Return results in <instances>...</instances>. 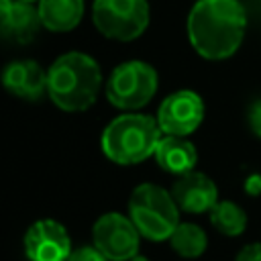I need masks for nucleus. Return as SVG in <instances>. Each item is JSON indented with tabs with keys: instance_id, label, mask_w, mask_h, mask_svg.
<instances>
[{
	"instance_id": "f257e3e1",
	"label": "nucleus",
	"mask_w": 261,
	"mask_h": 261,
	"mask_svg": "<svg viewBox=\"0 0 261 261\" xmlns=\"http://www.w3.org/2000/svg\"><path fill=\"white\" fill-rule=\"evenodd\" d=\"M186 27L190 45L200 57L222 61L241 47L247 12L239 0H198L188 14Z\"/></svg>"
},
{
	"instance_id": "f03ea898",
	"label": "nucleus",
	"mask_w": 261,
	"mask_h": 261,
	"mask_svg": "<svg viewBox=\"0 0 261 261\" xmlns=\"http://www.w3.org/2000/svg\"><path fill=\"white\" fill-rule=\"evenodd\" d=\"M102 88V71L94 57L82 51L59 55L47 69V94L65 112L88 110Z\"/></svg>"
},
{
	"instance_id": "7ed1b4c3",
	"label": "nucleus",
	"mask_w": 261,
	"mask_h": 261,
	"mask_svg": "<svg viewBox=\"0 0 261 261\" xmlns=\"http://www.w3.org/2000/svg\"><path fill=\"white\" fill-rule=\"evenodd\" d=\"M163 137L157 118L141 112H126L112 118L100 137L104 155L116 165H137L155 155Z\"/></svg>"
},
{
	"instance_id": "20e7f679",
	"label": "nucleus",
	"mask_w": 261,
	"mask_h": 261,
	"mask_svg": "<svg viewBox=\"0 0 261 261\" xmlns=\"http://www.w3.org/2000/svg\"><path fill=\"white\" fill-rule=\"evenodd\" d=\"M128 216L141 237L153 243L169 241L179 224V206L171 192L157 184H139L128 198Z\"/></svg>"
},
{
	"instance_id": "39448f33",
	"label": "nucleus",
	"mask_w": 261,
	"mask_h": 261,
	"mask_svg": "<svg viewBox=\"0 0 261 261\" xmlns=\"http://www.w3.org/2000/svg\"><path fill=\"white\" fill-rule=\"evenodd\" d=\"M159 77L153 65L141 59L122 61L106 80V98L118 110L135 112L157 94Z\"/></svg>"
},
{
	"instance_id": "423d86ee",
	"label": "nucleus",
	"mask_w": 261,
	"mask_h": 261,
	"mask_svg": "<svg viewBox=\"0 0 261 261\" xmlns=\"http://www.w3.org/2000/svg\"><path fill=\"white\" fill-rule=\"evenodd\" d=\"M151 20V8L147 0H94L92 22L100 35L112 41L139 39Z\"/></svg>"
},
{
	"instance_id": "0eeeda50",
	"label": "nucleus",
	"mask_w": 261,
	"mask_h": 261,
	"mask_svg": "<svg viewBox=\"0 0 261 261\" xmlns=\"http://www.w3.org/2000/svg\"><path fill=\"white\" fill-rule=\"evenodd\" d=\"M141 239L130 216L120 212H106L92 226V243L108 261H128L139 255Z\"/></svg>"
},
{
	"instance_id": "6e6552de",
	"label": "nucleus",
	"mask_w": 261,
	"mask_h": 261,
	"mask_svg": "<svg viewBox=\"0 0 261 261\" xmlns=\"http://www.w3.org/2000/svg\"><path fill=\"white\" fill-rule=\"evenodd\" d=\"M155 118L163 135L190 137L204 120V102L194 90H175L161 100Z\"/></svg>"
},
{
	"instance_id": "1a4fd4ad",
	"label": "nucleus",
	"mask_w": 261,
	"mask_h": 261,
	"mask_svg": "<svg viewBox=\"0 0 261 261\" xmlns=\"http://www.w3.org/2000/svg\"><path fill=\"white\" fill-rule=\"evenodd\" d=\"M22 245L29 261H67L73 251L67 228L53 218L33 222L24 232Z\"/></svg>"
},
{
	"instance_id": "9d476101",
	"label": "nucleus",
	"mask_w": 261,
	"mask_h": 261,
	"mask_svg": "<svg viewBox=\"0 0 261 261\" xmlns=\"http://www.w3.org/2000/svg\"><path fill=\"white\" fill-rule=\"evenodd\" d=\"M171 196L179 210L188 214H202L210 212L218 202V188L216 184L202 171H188L177 175L171 186Z\"/></svg>"
},
{
	"instance_id": "9b49d317",
	"label": "nucleus",
	"mask_w": 261,
	"mask_h": 261,
	"mask_svg": "<svg viewBox=\"0 0 261 261\" xmlns=\"http://www.w3.org/2000/svg\"><path fill=\"white\" fill-rule=\"evenodd\" d=\"M43 22L37 4L22 0H0V31L4 39L27 45L37 37Z\"/></svg>"
},
{
	"instance_id": "f8f14e48",
	"label": "nucleus",
	"mask_w": 261,
	"mask_h": 261,
	"mask_svg": "<svg viewBox=\"0 0 261 261\" xmlns=\"http://www.w3.org/2000/svg\"><path fill=\"white\" fill-rule=\"evenodd\" d=\"M2 84L8 94L37 102L47 94V71L33 59H16L4 67Z\"/></svg>"
},
{
	"instance_id": "ddd939ff",
	"label": "nucleus",
	"mask_w": 261,
	"mask_h": 261,
	"mask_svg": "<svg viewBox=\"0 0 261 261\" xmlns=\"http://www.w3.org/2000/svg\"><path fill=\"white\" fill-rule=\"evenodd\" d=\"M153 157L161 169L173 175H184L188 171H194L198 163V151L194 143L188 137H175V135H163Z\"/></svg>"
},
{
	"instance_id": "4468645a",
	"label": "nucleus",
	"mask_w": 261,
	"mask_h": 261,
	"mask_svg": "<svg viewBox=\"0 0 261 261\" xmlns=\"http://www.w3.org/2000/svg\"><path fill=\"white\" fill-rule=\"evenodd\" d=\"M37 8L43 29L51 33L73 31L84 18V0H39Z\"/></svg>"
},
{
	"instance_id": "2eb2a0df",
	"label": "nucleus",
	"mask_w": 261,
	"mask_h": 261,
	"mask_svg": "<svg viewBox=\"0 0 261 261\" xmlns=\"http://www.w3.org/2000/svg\"><path fill=\"white\" fill-rule=\"evenodd\" d=\"M169 245L179 257L196 259V257L204 255V251L208 247V237H206V232L200 224L179 222L175 226V230L171 232V237H169Z\"/></svg>"
},
{
	"instance_id": "dca6fc26",
	"label": "nucleus",
	"mask_w": 261,
	"mask_h": 261,
	"mask_svg": "<svg viewBox=\"0 0 261 261\" xmlns=\"http://www.w3.org/2000/svg\"><path fill=\"white\" fill-rule=\"evenodd\" d=\"M208 214L210 224L224 237H239L247 228V212L232 200H218Z\"/></svg>"
},
{
	"instance_id": "f3484780",
	"label": "nucleus",
	"mask_w": 261,
	"mask_h": 261,
	"mask_svg": "<svg viewBox=\"0 0 261 261\" xmlns=\"http://www.w3.org/2000/svg\"><path fill=\"white\" fill-rule=\"evenodd\" d=\"M67 261H108L94 245H84L71 251V255L67 257Z\"/></svg>"
},
{
	"instance_id": "a211bd4d",
	"label": "nucleus",
	"mask_w": 261,
	"mask_h": 261,
	"mask_svg": "<svg viewBox=\"0 0 261 261\" xmlns=\"http://www.w3.org/2000/svg\"><path fill=\"white\" fill-rule=\"evenodd\" d=\"M247 122H249V128L253 130V135L261 139V98L255 100L249 106V110H247Z\"/></svg>"
},
{
	"instance_id": "6ab92c4d",
	"label": "nucleus",
	"mask_w": 261,
	"mask_h": 261,
	"mask_svg": "<svg viewBox=\"0 0 261 261\" xmlns=\"http://www.w3.org/2000/svg\"><path fill=\"white\" fill-rule=\"evenodd\" d=\"M234 261H261V243H249V245H245L237 253Z\"/></svg>"
},
{
	"instance_id": "aec40b11",
	"label": "nucleus",
	"mask_w": 261,
	"mask_h": 261,
	"mask_svg": "<svg viewBox=\"0 0 261 261\" xmlns=\"http://www.w3.org/2000/svg\"><path fill=\"white\" fill-rule=\"evenodd\" d=\"M245 188H247V192L253 194V196L259 194V192H261V177H259V175H251V177L247 179V186H245Z\"/></svg>"
},
{
	"instance_id": "412c9836",
	"label": "nucleus",
	"mask_w": 261,
	"mask_h": 261,
	"mask_svg": "<svg viewBox=\"0 0 261 261\" xmlns=\"http://www.w3.org/2000/svg\"><path fill=\"white\" fill-rule=\"evenodd\" d=\"M128 261H149L147 257H143V255H135L133 259H128Z\"/></svg>"
},
{
	"instance_id": "4be33fe9",
	"label": "nucleus",
	"mask_w": 261,
	"mask_h": 261,
	"mask_svg": "<svg viewBox=\"0 0 261 261\" xmlns=\"http://www.w3.org/2000/svg\"><path fill=\"white\" fill-rule=\"evenodd\" d=\"M22 2H31V4H37L39 0H22Z\"/></svg>"
}]
</instances>
